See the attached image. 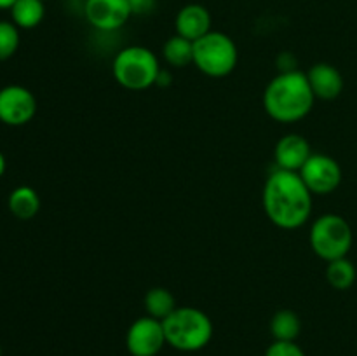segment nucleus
I'll return each mask as SVG.
<instances>
[{
	"label": "nucleus",
	"mask_w": 357,
	"mask_h": 356,
	"mask_svg": "<svg viewBox=\"0 0 357 356\" xmlns=\"http://www.w3.org/2000/svg\"><path fill=\"white\" fill-rule=\"evenodd\" d=\"M261 199L268 220L279 229H300L312 213V192L296 171L275 168L265 180Z\"/></svg>",
	"instance_id": "1"
},
{
	"label": "nucleus",
	"mask_w": 357,
	"mask_h": 356,
	"mask_svg": "<svg viewBox=\"0 0 357 356\" xmlns=\"http://www.w3.org/2000/svg\"><path fill=\"white\" fill-rule=\"evenodd\" d=\"M316 96L310 89L307 73L289 70L275 75L264 93V108L271 119L282 124L302 121L310 114Z\"/></svg>",
	"instance_id": "2"
},
{
	"label": "nucleus",
	"mask_w": 357,
	"mask_h": 356,
	"mask_svg": "<svg viewBox=\"0 0 357 356\" xmlns=\"http://www.w3.org/2000/svg\"><path fill=\"white\" fill-rule=\"evenodd\" d=\"M166 342L183 353L201 351L213 339V321L204 311L192 306H178L162 320Z\"/></svg>",
	"instance_id": "3"
},
{
	"label": "nucleus",
	"mask_w": 357,
	"mask_h": 356,
	"mask_svg": "<svg viewBox=\"0 0 357 356\" xmlns=\"http://www.w3.org/2000/svg\"><path fill=\"white\" fill-rule=\"evenodd\" d=\"M160 72L159 58L143 45H129L115 54L112 73L119 86L129 91H145L155 86Z\"/></svg>",
	"instance_id": "4"
},
{
	"label": "nucleus",
	"mask_w": 357,
	"mask_h": 356,
	"mask_svg": "<svg viewBox=\"0 0 357 356\" xmlns=\"http://www.w3.org/2000/svg\"><path fill=\"white\" fill-rule=\"evenodd\" d=\"M352 241L354 234L351 223L337 213H324L310 225V248L324 262L347 257L352 248Z\"/></svg>",
	"instance_id": "5"
},
{
	"label": "nucleus",
	"mask_w": 357,
	"mask_h": 356,
	"mask_svg": "<svg viewBox=\"0 0 357 356\" xmlns=\"http://www.w3.org/2000/svg\"><path fill=\"white\" fill-rule=\"evenodd\" d=\"M237 59L236 42L223 31L211 30L194 42V65L213 79L230 75L236 70Z\"/></svg>",
	"instance_id": "6"
},
{
	"label": "nucleus",
	"mask_w": 357,
	"mask_h": 356,
	"mask_svg": "<svg viewBox=\"0 0 357 356\" xmlns=\"http://www.w3.org/2000/svg\"><path fill=\"white\" fill-rule=\"evenodd\" d=\"M312 195H328L342 184V168L337 159L326 154H312L298 171Z\"/></svg>",
	"instance_id": "7"
},
{
	"label": "nucleus",
	"mask_w": 357,
	"mask_h": 356,
	"mask_svg": "<svg viewBox=\"0 0 357 356\" xmlns=\"http://www.w3.org/2000/svg\"><path fill=\"white\" fill-rule=\"evenodd\" d=\"M166 344L162 321L152 316L132 321L126 334V348L131 356H157Z\"/></svg>",
	"instance_id": "8"
},
{
	"label": "nucleus",
	"mask_w": 357,
	"mask_h": 356,
	"mask_svg": "<svg viewBox=\"0 0 357 356\" xmlns=\"http://www.w3.org/2000/svg\"><path fill=\"white\" fill-rule=\"evenodd\" d=\"M37 114L33 93L23 86H6L0 89V122L7 126H24Z\"/></svg>",
	"instance_id": "9"
},
{
	"label": "nucleus",
	"mask_w": 357,
	"mask_h": 356,
	"mask_svg": "<svg viewBox=\"0 0 357 356\" xmlns=\"http://www.w3.org/2000/svg\"><path fill=\"white\" fill-rule=\"evenodd\" d=\"M84 14L89 24L101 31H115L132 16L128 0H86Z\"/></svg>",
	"instance_id": "10"
},
{
	"label": "nucleus",
	"mask_w": 357,
	"mask_h": 356,
	"mask_svg": "<svg viewBox=\"0 0 357 356\" xmlns=\"http://www.w3.org/2000/svg\"><path fill=\"white\" fill-rule=\"evenodd\" d=\"M310 156H312V150H310L309 140L298 133H288L275 143L274 161L279 170L298 173Z\"/></svg>",
	"instance_id": "11"
},
{
	"label": "nucleus",
	"mask_w": 357,
	"mask_h": 356,
	"mask_svg": "<svg viewBox=\"0 0 357 356\" xmlns=\"http://www.w3.org/2000/svg\"><path fill=\"white\" fill-rule=\"evenodd\" d=\"M310 89H312L316 100L331 101L337 100L344 91V75L337 66L330 63H316L307 72Z\"/></svg>",
	"instance_id": "12"
},
{
	"label": "nucleus",
	"mask_w": 357,
	"mask_h": 356,
	"mask_svg": "<svg viewBox=\"0 0 357 356\" xmlns=\"http://www.w3.org/2000/svg\"><path fill=\"white\" fill-rule=\"evenodd\" d=\"M174 30L188 40H199L211 31V14L201 3H187L174 17Z\"/></svg>",
	"instance_id": "13"
},
{
	"label": "nucleus",
	"mask_w": 357,
	"mask_h": 356,
	"mask_svg": "<svg viewBox=\"0 0 357 356\" xmlns=\"http://www.w3.org/2000/svg\"><path fill=\"white\" fill-rule=\"evenodd\" d=\"M7 205H9V212L17 220H31L40 209V198L35 188L21 185L10 192Z\"/></svg>",
	"instance_id": "14"
},
{
	"label": "nucleus",
	"mask_w": 357,
	"mask_h": 356,
	"mask_svg": "<svg viewBox=\"0 0 357 356\" xmlns=\"http://www.w3.org/2000/svg\"><path fill=\"white\" fill-rule=\"evenodd\" d=\"M45 16V2L42 0H17L10 9V17L17 28L31 30L38 27Z\"/></svg>",
	"instance_id": "15"
},
{
	"label": "nucleus",
	"mask_w": 357,
	"mask_h": 356,
	"mask_svg": "<svg viewBox=\"0 0 357 356\" xmlns=\"http://www.w3.org/2000/svg\"><path fill=\"white\" fill-rule=\"evenodd\" d=\"M162 56L166 63L174 68H183L194 63V42L181 35H173L162 45Z\"/></svg>",
	"instance_id": "16"
},
{
	"label": "nucleus",
	"mask_w": 357,
	"mask_h": 356,
	"mask_svg": "<svg viewBox=\"0 0 357 356\" xmlns=\"http://www.w3.org/2000/svg\"><path fill=\"white\" fill-rule=\"evenodd\" d=\"M145 311L146 316H152L155 320H166L171 313L178 307L176 299L173 293L164 286H153L145 293Z\"/></svg>",
	"instance_id": "17"
},
{
	"label": "nucleus",
	"mask_w": 357,
	"mask_h": 356,
	"mask_svg": "<svg viewBox=\"0 0 357 356\" xmlns=\"http://www.w3.org/2000/svg\"><path fill=\"white\" fill-rule=\"evenodd\" d=\"M302 332V320L291 309H281L272 316L271 334L274 341H296Z\"/></svg>",
	"instance_id": "18"
},
{
	"label": "nucleus",
	"mask_w": 357,
	"mask_h": 356,
	"mask_svg": "<svg viewBox=\"0 0 357 356\" xmlns=\"http://www.w3.org/2000/svg\"><path fill=\"white\" fill-rule=\"evenodd\" d=\"M357 271L356 265L347 257L337 258L333 262H328L326 265V279L335 290H349L356 283Z\"/></svg>",
	"instance_id": "19"
},
{
	"label": "nucleus",
	"mask_w": 357,
	"mask_h": 356,
	"mask_svg": "<svg viewBox=\"0 0 357 356\" xmlns=\"http://www.w3.org/2000/svg\"><path fill=\"white\" fill-rule=\"evenodd\" d=\"M20 47V28L13 21H0V61L16 54Z\"/></svg>",
	"instance_id": "20"
},
{
	"label": "nucleus",
	"mask_w": 357,
	"mask_h": 356,
	"mask_svg": "<svg viewBox=\"0 0 357 356\" xmlns=\"http://www.w3.org/2000/svg\"><path fill=\"white\" fill-rule=\"evenodd\" d=\"M265 356H305L295 341H274L265 351Z\"/></svg>",
	"instance_id": "21"
},
{
	"label": "nucleus",
	"mask_w": 357,
	"mask_h": 356,
	"mask_svg": "<svg viewBox=\"0 0 357 356\" xmlns=\"http://www.w3.org/2000/svg\"><path fill=\"white\" fill-rule=\"evenodd\" d=\"M128 2L135 16H146L153 13L157 7V0H128Z\"/></svg>",
	"instance_id": "22"
},
{
	"label": "nucleus",
	"mask_w": 357,
	"mask_h": 356,
	"mask_svg": "<svg viewBox=\"0 0 357 356\" xmlns=\"http://www.w3.org/2000/svg\"><path fill=\"white\" fill-rule=\"evenodd\" d=\"M171 82H173V75H171L169 70H162V68H160L159 77H157L155 86H159V87H167V86H171Z\"/></svg>",
	"instance_id": "23"
},
{
	"label": "nucleus",
	"mask_w": 357,
	"mask_h": 356,
	"mask_svg": "<svg viewBox=\"0 0 357 356\" xmlns=\"http://www.w3.org/2000/svg\"><path fill=\"white\" fill-rule=\"evenodd\" d=\"M17 0H0V9L6 10V9H13V6L16 3Z\"/></svg>",
	"instance_id": "24"
},
{
	"label": "nucleus",
	"mask_w": 357,
	"mask_h": 356,
	"mask_svg": "<svg viewBox=\"0 0 357 356\" xmlns=\"http://www.w3.org/2000/svg\"><path fill=\"white\" fill-rule=\"evenodd\" d=\"M6 173V157H3V154L0 152V177Z\"/></svg>",
	"instance_id": "25"
},
{
	"label": "nucleus",
	"mask_w": 357,
	"mask_h": 356,
	"mask_svg": "<svg viewBox=\"0 0 357 356\" xmlns=\"http://www.w3.org/2000/svg\"><path fill=\"white\" fill-rule=\"evenodd\" d=\"M0 356H2V348H0Z\"/></svg>",
	"instance_id": "26"
},
{
	"label": "nucleus",
	"mask_w": 357,
	"mask_h": 356,
	"mask_svg": "<svg viewBox=\"0 0 357 356\" xmlns=\"http://www.w3.org/2000/svg\"><path fill=\"white\" fill-rule=\"evenodd\" d=\"M42 2H49V0H42Z\"/></svg>",
	"instance_id": "27"
}]
</instances>
